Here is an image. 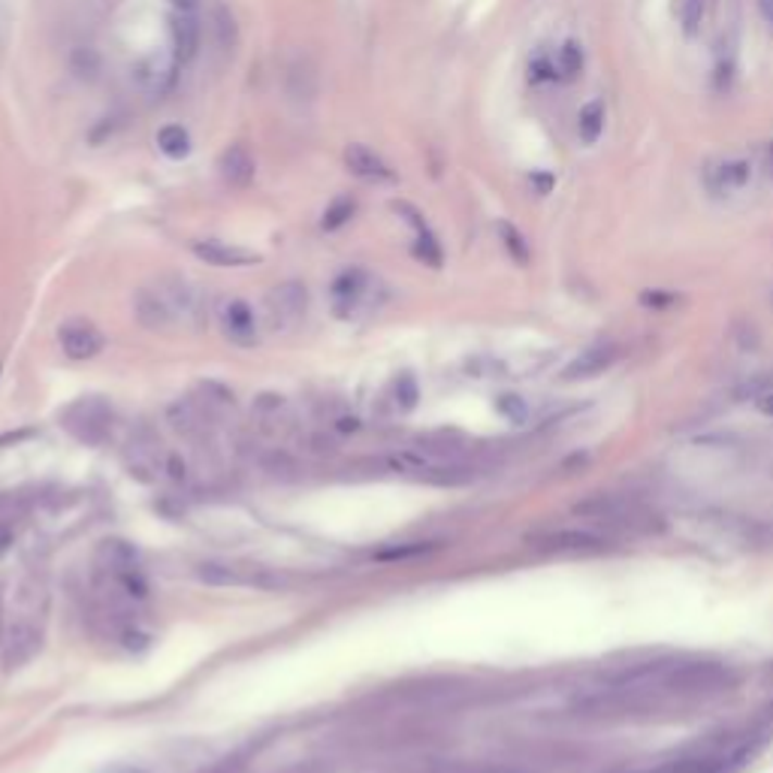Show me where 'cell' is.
I'll return each mask as SVG.
<instances>
[{"label": "cell", "mask_w": 773, "mask_h": 773, "mask_svg": "<svg viewBox=\"0 0 773 773\" xmlns=\"http://www.w3.org/2000/svg\"><path fill=\"white\" fill-rule=\"evenodd\" d=\"M372 275H366L363 270H348L341 272L333 285V312L341 321H351L357 314L372 306Z\"/></svg>", "instance_id": "ba28073f"}, {"label": "cell", "mask_w": 773, "mask_h": 773, "mask_svg": "<svg viewBox=\"0 0 773 773\" xmlns=\"http://www.w3.org/2000/svg\"><path fill=\"white\" fill-rule=\"evenodd\" d=\"M134 312H136V321L146 326V329H170V326L176 324L173 309H170V302L163 299V294L158 290V287H142V290H136Z\"/></svg>", "instance_id": "8fae6325"}, {"label": "cell", "mask_w": 773, "mask_h": 773, "mask_svg": "<svg viewBox=\"0 0 773 773\" xmlns=\"http://www.w3.org/2000/svg\"><path fill=\"white\" fill-rule=\"evenodd\" d=\"M263 312H266V324L272 333H287V329L302 324V317L309 312V290L299 282L275 285L266 297Z\"/></svg>", "instance_id": "8992f818"}, {"label": "cell", "mask_w": 773, "mask_h": 773, "mask_svg": "<svg viewBox=\"0 0 773 773\" xmlns=\"http://www.w3.org/2000/svg\"><path fill=\"white\" fill-rule=\"evenodd\" d=\"M158 146H161L163 154H170V158H188L190 151V136L185 127H178V124H170V127H163L161 134H158Z\"/></svg>", "instance_id": "44dd1931"}, {"label": "cell", "mask_w": 773, "mask_h": 773, "mask_svg": "<svg viewBox=\"0 0 773 773\" xmlns=\"http://www.w3.org/2000/svg\"><path fill=\"white\" fill-rule=\"evenodd\" d=\"M64 426L85 445H103L112 433V408L100 396H82L64 411Z\"/></svg>", "instance_id": "3957f363"}, {"label": "cell", "mask_w": 773, "mask_h": 773, "mask_svg": "<svg viewBox=\"0 0 773 773\" xmlns=\"http://www.w3.org/2000/svg\"><path fill=\"white\" fill-rule=\"evenodd\" d=\"M577 134L586 146H596L601 134H604V103L601 100H589L581 115H577Z\"/></svg>", "instance_id": "ac0fdd59"}, {"label": "cell", "mask_w": 773, "mask_h": 773, "mask_svg": "<svg viewBox=\"0 0 773 773\" xmlns=\"http://www.w3.org/2000/svg\"><path fill=\"white\" fill-rule=\"evenodd\" d=\"M529 544L544 553H565V557H586V553H601L608 547V538L589 526H559V529H544L532 535Z\"/></svg>", "instance_id": "5b68a950"}, {"label": "cell", "mask_w": 773, "mask_h": 773, "mask_svg": "<svg viewBox=\"0 0 773 773\" xmlns=\"http://www.w3.org/2000/svg\"><path fill=\"white\" fill-rule=\"evenodd\" d=\"M707 10H710L707 0H674V13H677V22L686 37H695L705 27Z\"/></svg>", "instance_id": "d6986e66"}, {"label": "cell", "mask_w": 773, "mask_h": 773, "mask_svg": "<svg viewBox=\"0 0 773 773\" xmlns=\"http://www.w3.org/2000/svg\"><path fill=\"white\" fill-rule=\"evenodd\" d=\"M170 34H173V61H176V67L190 64L197 58V52H200V22L190 13H185V10H178L173 15Z\"/></svg>", "instance_id": "4fadbf2b"}, {"label": "cell", "mask_w": 773, "mask_h": 773, "mask_svg": "<svg viewBox=\"0 0 773 773\" xmlns=\"http://www.w3.org/2000/svg\"><path fill=\"white\" fill-rule=\"evenodd\" d=\"M0 372H3V366H0Z\"/></svg>", "instance_id": "4dcf8cb0"}, {"label": "cell", "mask_w": 773, "mask_h": 773, "mask_svg": "<svg viewBox=\"0 0 773 773\" xmlns=\"http://www.w3.org/2000/svg\"><path fill=\"white\" fill-rule=\"evenodd\" d=\"M759 10L764 15V22L773 27V0H759Z\"/></svg>", "instance_id": "83f0119b"}, {"label": "cell", "mask_w": 773, "mask_h": 773, "mask_svg": "<svg viewBox=\"0 0 773 773\" xmlns=\"http://www.w3.org/2000/svg\"><path fill=\"white\" fill-rule=\"evenodd\" d=\"M756 406H759L761 414H768V417H773V387H771V390H764V394H759V399H756Z\"/></svg>", "instance_id": "484cf974"}, {"label": "cell", "mask_w": 773, "mask_h": 773, "mask_svg": "<svg viewBox=\"0 0 773 773\" xmlns=\"http://www.w3.org/2000/svg\"><path fill=\"white\" fill-rule=\"evenodd\" d=\"M15 538H18V516H0V559L10 553Z\"/></svg>", "instance_id": "603a6c76"}, {"label": "cell", "mask_w": 773, "mask_h": 773, "mask_svg": "<svg viewBox=\"0 0 773 773\" xmlns=\"http://www.w3.org/2000/svg\"><path fill=\"white\" fill-rule=\"evenodd\" d=\"M764 161H768V166L773 170V139L768 142V146H764Z\"/></svg>", "instance_id": "f546056e"}, {"label": "cell", "mask_w": 773, "mask_h": 773, "mask_svg": "<svg viewBox=\"0 0 773 773\" xmlns=\"http://www.w3.org/2000/svg\"><path fill=\"white\" fill-rule=\"evenodd\" d=\"M351 215H353V200L341 197V200H336V203L326 209L324 230H339L341 224H348V217Z\"/></svg>", "instance_id": "7402d4cb"}, {"label": "cell", "mask_w": 773, "mask_h": 773, "mask_svg": "<svg viewBox=\"0 0 773 773\" xmlns=\"http://www.w3.org/2000/svg\"><path fill=\"white\" fill-rule=\"evenodd\" d=\"M557 67L565 79H577L586 67L584 46H581L577 40L562 42V49H559V58H557Z\"/></svg>", "instance_id": "ffe728a7"}, {"label": "cell", "mask_w": 773, "mask_h": 773, "mask_svg": "<svg viewBox=\"0 0 773 773\" xmlns=\"http://www.w3.org/2000/svg\"><path fill=\"white\" fill-rule=\"evenodd\" d=\"M107 773H154L149 768H136V764H119V768H109Z\"/></svg>", "instance_id": "4316f807"}, {"label": "cell", "mask_w": 773, "mask_h": 773, "mask_svg": "<svg viewBox=\"0 0 773 773\" xmlns=\"http://www.w3.org/2000/svg\"><path fill=\"white\" fill-rule=\"evenodd\" d=\"M217 321H221V333L233 345H239V348L258 345V317H254L251 306L245 299H227L217 312Z\"/></svg>", "instance_id": "30bf717a"}, {"label": "cell", "mask_w": 773, "mask_h": 773, "mask_svg": "<svg viewBox=\"0 0 773 773\" xmlns=\"http://www.w3.org/2000/svg\"><path fill=\"white\" fill-rule=\"evenodd\" d=\"M502 236H504V245L514 251L516 260H526V245H523V236L511 227V224H502Z\"/></svg>", "instance_id": "d4e9b609"}, {"label": "cell", "mask_w": 773, "mask_h": 773, "mask_svg": "<svg viewBox=\"0 0 773 773\" xmlns=\"http://www.w3.org/2000/svg\"><path fill=\"white\" fill-rule=\"evenodd\" d=\"M194 254L205 260L209 266H221V270H236V266L260 263V254H254V251H245L239 245L215 242V239H205V242L194 245Z\"/></svg>", "instance_id": "5bb4252c"}, {"label": "cell", "mask_w": 773, "mask_h": 773, "mask_svg": "<svg viewBox=\"0 0 773 773\" xmlns=\"http://www.w3.org/2000/svg\"><path fill=\"white\" fill-rule=\"evenodd\" d=\"M429 547L426 544H411V547H390V550H381L378 559H408V557H421L426 553Z\"/></svg>", "instance_id": "cb8c5ba5"}, {"label": "cell", "mask_w": 773, "mask_h": 773, "mask_svg": "<svg viewBox=\"0 0 773 773\" xmlns=\"http://www.w3.org/2000/svg\"><path fill=\"white\" fill-rule=\"evenodd\" d=\"M620 357V348L613 341H598V345H589L586 351H581L565 369V378L577 381V378H593V375H601L604 369H611Z\"/></svg>", "instance_id": "7c38bea8"}, {"label": "cell", "mask_w": 773, "mask_h": 773, "mask_svg": "<svg viewBox=\"0 0 773 773\" xmlns=\"http://www.w3.org/2000/svg\"><path fill=\"white\" fill-rule=\"evenodd\" d=\"M756 178V166L749 158L732 154V158H720L710 161L705 170V188L713 197H734L740 190H747Z\"/></svg>", "instance_id": "52a82bcc"}, {"label": "cell", "mask_w": 773, "mask_h": 773, "mask_svg": "<svg viewBox=\"0 0 773 773\" xmlns=\"http://www.w3.org/2000/svg\"><path fill=\"white\" fill-rule=\"evenodd\" d=\"M399 209H406L408 212V221L417 227V242H414V254L423 260V263H429V266H441V248H438V239H435L433 233L426 230V224L421 221V215L411 209V205H399Z\"/></svg>", "instance_id": "e0dca14e"}, {"label": "cell", "mask_w": 773, "mask_h": 773, "mask_svg": "<svg viewBox=\"0 0 773 773\" xmlns=\"http://www.w3.org/2000/svg\"><path fill=\"white\" fill-rule=\"evenodd\" d=\"M390 469L399 472V475L414 477V481H426V484H441V487H450V484H460L465 481V469H462L457 460H445L438 453H429V450H396L387 457Z\"/></svg>", "instance_id": "7a4b0ae2"}, {"label": "cell", "mask_w": 773, "mask_h": 773, "mask_svg": "<svg viewBox=\"0 0 773 773\" xmlns=\"http://www.w3.org/2000/svg\"><path fill=\"white\" fill-rule=\"evenodd\" d=\"M197 581L205 586H217V589H272L282 584V577H275L266 569H245V565H233V562H221V559H209L197 565Z\"/></svg>", "instance_id": "277c9868"}, {"label": "cell", "mask_w": 773, "mask_h": 773, "mask_svg": "<svg viewBox=\"0 0 773 773\" xmlns=\"http://www.w3.org/2000/svg\"><path fill=\"white\" fill-rule=\"evenodd\" d=\"M170 3H173V7H176V10H185V13H194V10H197V3H200V0H170Z\"/></svg>", "instance_id": "f1b7e54d"}, {"label": "cell", "mask_w": 773, "mask_h": 773, "mask_svg": "<svg viewBox=\"0 0 773 773\" xmlns=\"http://www.w3.org/2000/svg\"><path fill=\"white\" fill-rule=\"evenodd\" d=\"M221 178L233 185V188H248L254 182V158L242 149V146H230V149L221 154Z\"/></svg>", "instance_id": "2e32d148"}, {"label": "cell", "mask_w": 773, "mask_h": 773, "mask_svg": "<svg viewBox=\"0 0 773 773\" xmlns=\"http://www.w3.org/2000/svg\"><path fill=\"white\" fill-rule=\"evenodd\" d=\"M58 341H61V351L67 360L85 363V360H95L97 353L103 351V333L97 329L91 321H67V324L58 329Z\"/></svg>", "instance_id": "9c48e42d"}, {"label": "cell", "mask_w": 773, "mask_h": 773, "mask_svg": "<svg viewBox=\"0 0 773 773\" xmlns=\"http://www.w3.org/2000/svg\"><path fill=\"white\" fill-rule=\"evenodd\" d=\"M345 163H348V170H351L353 176L366 178V182H375V185L396 182L394 170L381 161L375 151L366 149V146H360V142H353V146H348V149H345Z\"/></svg>", "instance_id": "9a60e30c"}, {"label": "cell", "mask_w": 773, "mask_h": 773, "mask_svg": "<svg viewBox=\"0 0 773 773\" xmlns=\"http://www.w3.org/2000/svg\"><path fill=\"white\" fill-rule=\"evenodd\" d=\"M764 732H744L732 734L728 740L710 744V747L698 749L695 756L680 759L668 773H737L747 768L749 761L759 756V749L764 747Z\"/></svg>", "instance_id": "6da1fadb"}]
</instances>
